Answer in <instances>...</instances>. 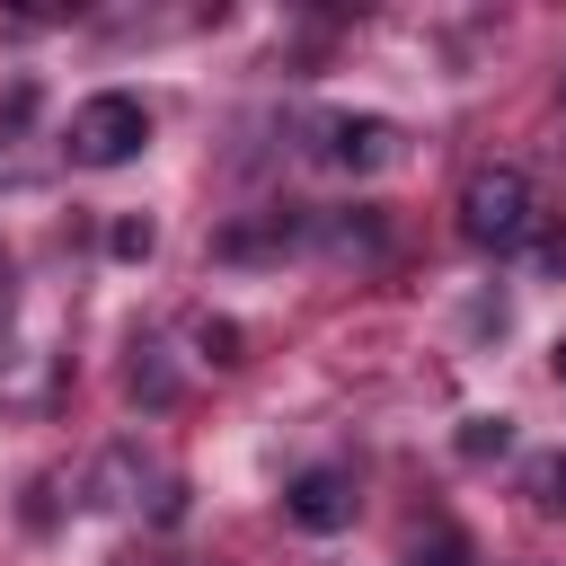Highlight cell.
Returning <instances> with one entry per match:
<instances>
[{
	"label": "cell",
	"instance_id": "cell-3",
	"mask_svg": "<svg viewBox=\"0 0 566 566\" xmlns=\"http://www.w3.org/2000/svg\"><path fill=\"white\" fill-rule=\"evenodd\" d=\"M354 469H336V460H318V469H301L292 486H283V513L310 531V539H336V531H354Z\"/></svg>",
	"mask_w": 566,
	"mask_h": 566
},
{
	"label": "cell",
	"instance_id": "cell-2",
	"mask_svg": "<svg viewBox=\"0 0 566 566\" xmlns=\"http://www.w3.org/2000/svg\"><path fill=\"white\" fill-rule=\"evenodd\" d=\"M142 142H150V115L124 88H97L88 106H71V133H62V150L80 168H124V159H142Z\"/></svg>",
	"mask_w": 566,
	"mask_h": 566
},
{
	"label": "cell",
	"instance_id": "cell-11",
	"mask_svg": "<svg viewBox=\"0 0 566 566\" xmlns=\"http://www.w3.org/2000/svg\"><path fill=\"white\" fill-rule=\"evenodd\" d=\"M195 345H203L212 363H239V327H230V318H195Z\"/></svg>",
	"mask_w": 566,
	"mask_h": 566
},
{
	"label": "cell",
	"instance_id": "cell-7",
	"mask_svg": "<svg viewBox=\"0 0 566 566\" xmlns=\"http://www.w3.org/2000/svg\"><path fill=\"white\" fill-rule=\"evenodd\" d=\"M398 566H478V548H469V531L460 522H424L416 539H407V557Z\"/></svg>",
	"mask_w": 566,
	"mask_h": 566
},
{
	"label": "cell",
	"instance_id": "cell-8",
	"mask_svg": "<svg viewBox=\"0 0 566 566\" xmlns=\"http://www.w3.org/2000/svg\"><path fill=\"white\" fill-rule=\"evenodd\" d=\"M451 451H460V460H504V451H513V416H469V424L451 433Z\"/></svg>",
	"mask_w": 566,
	"mask_h": 566
},
{
	"label": "cell",
	"instance_id": "cell-10",
	"mask_svg": "<svg viewBox=\"0 0 566 566\" xmlns=\"http://www.w3.org/2000/svg\"><path fill=\"white\" fill-rule=\"evenodd\" d=\"M531 504H566V451H548V460H531Z\"/></svg>",
	"mask_w": 566,
	"mask_h": 566
},
{
	"label": "cell",
	"instance_id": "cell-6",
	"mask_svg": "<svg viewBox=\"0 0 566 566\" xmlns=\"http://www.w3.org/2000/svg\"><path fill=\"white\" fill-rule=\"evenodd\" d=\"M292 239H301V221H292V212H265V221H230L212 248H221V256H283Z\"/></svg>",
	"mask_w": 566,
	"mask_h": 566
},
{
	"label": "cell",
	"instance_id": "cell-5",
	"mask_svg": "<svg viewBox=\"0 0 566 566\" xmlns=\"http://www.w3.org/2000/svg\"><path fill=\"white\" fill-rule=\"evenodd\" d=\"M310 230H318V248H327V256H363V265L389 248V221H380L371 203H354V212H318Z\"/></svg>",
	"mask_w": 566,
	"mask_h": 566
},
{
	"label": "cell",
	"instance_id": "cell-1",
	"mask_svg": "<svg viewBox=\"0 0 566 566\" xmlns=\"http://www.w3.org/2000/svg\"><path fill=\"white\" fill-rule=\"evenodd\" d=\"M531 230H539V186L522 168H504V159L469 168V186H460V239L513 256V248H531Z\"/></svg>",
	"mask_w": 566,
	"mask_h": 566
},
{
	"label": "cell",
	"instance_id": "cell-12",
	"mask_svg": "<svg viewBox=\"0 0 566 566\" xmlns=\"http://www.w3.org/2000/svg\"><path fill=\"white\" fill-rule=\"evenodd\" d=\"M548 363H557V380H566V345H557V354H548Z\"/></svg>",
	"mask_w": 566,
	"mask_h": 566
},
{
	"label": "cell",
	"instance_id": "cell-4",
	"mask_svg": "<svg viewBox=\"0 0 566 566\" xmlns=\"http://www.w3.org/2000/svg\"><path fill=\"white\" fill-rule=\"evenodd\" d=\"M318 150L336 168H380V159H398V124L389 115H327L318 124Z\"/></svg>",
	"mask_w": 566,
	"mask_h": 566
},
{
	"label": "cell",
	"instance_id": "cell-9",
	"mask_svg": "<svg viewBox=\"0 0 566 566\" xmlns=\"http://www.w3.org/2000/svg\"><path fill=\"white\" fill-rule=\"evenodd\" d=\"M106 248H115L124 265H142V256L159 248V221H150V212H115V230H106Z\"/></svg>",
	"mask_w": 566,
	"mask_h": 566
}]
</instances>
